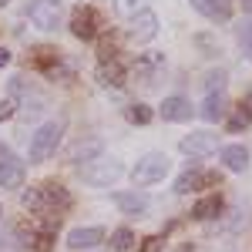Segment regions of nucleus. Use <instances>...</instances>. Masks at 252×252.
<instances>
[{
  "label": "nucleus",
  "instance_id": "nucleus-25",
  "mask_svg": "<svg viewBox=\"0 0 252 252\" xmlns=\"http://www.w3.org/2000/svg\"><path fill=\"white\" fill-rule=\"evenodd\" d=\"M195 44H198V47H202V54H205V58H212V54H219V40L212 37V34H195Z\"/></svg>",
  "mask_w": 252,
  "mask_h": 252
},
{
  "label": "nucleus",
  "instance_id": "nucleus-26",
  "mask_svg": "<svg viewBox=\"0 0 252 252\" xmlns=\"http://www.w3.org/2000/svg\"><path fill=\"white\" fill-rule=\"evenodd\" d=\"M128 118H131L135 125H148V121H152V108H148V104H131V108H128Z\"/></svg>",
  "mask_w": 252,
  "mask_h": 252
},
{
  "label": "nucleus",
  "instance_id": "nucleus-31",
  "mask_svg": "<svg viewBox=\"0 0 252 252\" xmlns=\"http://www.w3.org/2000/svg\"><path fill=\"white\" fill-rule=\"evenodd\" d=\"M7 64H10V51H7V47H0V67H7Z\"/></svg>",
  "mask_w": 252,
  "mask_h": 252
},
{
  "label": "nucleus",
  "instance_id": "nucleus-13",
  "mask_svg": "<svg viewBox=\"0 0 252 252\" xmlns=\"http://www.w3.org/2000/svg\"><path fill=\"white\" fill-rule=\"evenodd\" d=\"M219 155H222V165H225L229 172H246V165H249V152H246V145H225Z\"/></svg>",
  "mask_w": 252,
  "mask_h": 252
},
{
  "label": "nucleus",
  "instance_id": "nucleus-11",
  "mask_svg": "<svg viewBox=\"0 0 252 252\" xmlns=\"http://www.w3.org/2000/svg\"><path fill=\"white\" fill-rule=\"evenodd\" d=\"M115 205L125 215H145L152 202H148V195H141V192H118L115 195Z\"/></svg>",
  "mask_w": 252,
  "mask_h": 252
},
{
  "label": "nucleus",
  "instance_id": "nucleus-18",
  "mask_svg": "<svg viewBox=\"0 0 252 252\" xmlns=\"http://www.w3.org/2000/svg\"><path fill=\"white\" fill-rule=\"evenodd\" d=\"M225 108H229V101L222 94H209L205 104H202V118H205V121H222V118H225Z\"/></svg>",
  "mask_w": 252,
  "mask_h": 252
},
{
  "label": "nucleus",
  "instance_id": "nucleus-4",
  "mask_svg": "<svg viewBox=\"0 0 252 252\" xmlns=\"http://www.w3.org/2000/svg\"><path fill=\"white\" fill-rule=\"evenodd\" d=\"M27 17L37 31H54L61 20V0H34L27 7Z\"/></svg>",
  "mask_w": 252,
  "mask_h": 252
},
{
  "label": "nucleus",
  "instance_id": "nucleus-22",
  "mask_svg": "<svg viewBox=\"0 0 252 252\" xmlns=\"http://www.w3.org/2000/svg\"><path fill=\"white\" fill-rule=\"evenodd\" d=\"M111 249H118V252L135 249V232L131 229H115L111 232Z\"/></svg>",
  "mask_w": 252,
  "mask_h": 252
},
{
  "label": "nucleus",
  "instance_id": "nucleus-34",
  "mask_svg": "<svg viewBox=\"0 0 252 252\" xmlns=\"http://www.w3.org/2000/svg\"><path fill=\"white\" fill-rule=\"evenodd\" d=\"M175 252H192V246H189V242H185V246H178V249Z\"/></svg>",
  "mask_w": 252,
  "mask_h": 252
},
{
  "label": "nucleus",
  "instance_id": "nucleus-9",
  "mask_svg": "<svg viewBox=\"0 0 252 252\" xmlns=\"http://www.w3.org/2000/svg\"><path fill=\"white\" fill-rule=\"evenodd\" d=\"M101 239H104V229H97V225H81V229H71V235H67V246L71 249H94V246H101Z\"/></svg>",
  "mask_w": 252,
  "mask_h": 252
},
{
  "label": "nucleus",
  "instance_id": "nucleus-5",
  "mask_svg": "<svg viewBox=\"0 0 252 252\" xmlns=\"http://www.w3.org/2000/svg\"><path fill=\"white\" fill-rule=\"evenodd\" d=\"M215 148H219V135H212V131H192V135H185L178 141V152L192 158H205L212 155Z\"/></svg>",
  "mask_w": 252,
  "mask_h": 252
},
{
  "label": "nucleus",
  "instance_id": "nucleus-36",
  "mask_svg": "<svg viewBox=\"0 0 252 252\" xmlns=\"http://www.w3.org/2000/svg\"><path fill=\"white\" fill-rule=\"evenodd\" d=\"M7 3H10V0H0V7H7Z\"/></svg>",
  "mask_w": 252,
  "mask_h": 252
},
{
  "label": "nucleus",
  "instance_id": "nucleus-23",
  "mask_svg": "<svg viewBox=\"0 0 252 252\" xmlns=\"http://www.w3.org/2000/svg\"><path fill=\"white\" fill-rule=\"evenodd\" d=\"M225 81H229L225 71H209V74H205V91H209V94H222Z\"/></svg>",
  "mask_w": 252,
  "mask_h": 252
},
{
  "label": "nucleus",
  "instance_id": "nucleus-17",
  "mask_svg": "<svg viewBox=\"0 0 252 252\" xmlns=\"http://www.w3.org/2000/svg\"><path fill=\"white\" fill-rule=\"evenodd\" d=\"M219 212H222V198H219V195H209V198H202V202L192 209V219H198V222H209V219H215Z\"/></svg>",
  "mask_w": 252,
  "mask_h": 252
},
{
  "label": "nucleus",
  "instance_id": "nucleus-30",
  "mask_svg": "<svg viewBox=\"0 0 252 252\" xmlns=\"http://www.w3.org/2000/svg\"><path fill=\"white\" fill-rule=\"evenodd\" d=\"M37 252H51V235H37Z\"/></svg>",
  "mask_w": 252,
  "mask_h": 252
},
{
  "label": "nucleus",
  "instance_id": "nucleus-29",
  "mask_svg": "<svg viewBox=\"0 0 252 252\" xmlns=\"http://www.w3.org/2000/svg\"><path fill=\"white\" fill-rule=\"evenodd\" d=\"M138 252H161V239H158V235H152V239H148V242H145Z\"/></svg>",
  "mask_w": 252,
  "mask_h": 252
},
{
  "label": "nucleus",
  "instance_id": "nucleus-7",
  "mask_svg": "<svg viewBox=\"0 0 252 252\" xmlns=\"http://www.w3.org/2000/svg\"><path fill=\"white\" fill-rule=\"evenodd\" d=\"M101 24V17H97L94 7H74V17H71V34L81 40H94L97 37V27Z\"/></svg>",
  "mask_w": 252,
  "mask_h": 252
},
{
  "label": "nucleus",
  "instance_id": "nucleus-1",
  "mask_svg": "<svg viewBox=\"0 0 252 252\" xmlns=\"http://www.w3.org/2000/svg\"><path fill=\"white\" fill-rule=\"evenodd\" d=\"M61 135H64V121L40 125L37 131H34V138H31V161H44V158L54 155L61 145Z\"/></svg>",
  "mask_w": 252,
  "mask_h": 252
},
{
  "label": "nucleus",
  "instance_id": "nucleus-28",
  "mask_svg": "<svg viewBox=\"0 0 252 252\" xmlns=\"http://www.w3.org/2000/svg\"><path fill=\"white\" fill-rule=\"evenodd\" d=\"M246 121H249L246 111H242V115H235V118H229V131H242V128H246Z\"/></svg>",
  "mask_w": 252,
  "mask_h": 252
},
{
  "label": "nucleus",
  "instance_id": "nucleus-24",
  "mask_svg": "<svg viewBox=\"0 0 252 252\" xmlns=\"http://www.w3.org/2000/svg\"><path fill=\"white\" fill-rule=\"evenodd\" d=\"M118 14H125V17H138L141 10H145V0H115Z\"/></svg>",
  "mask_w": 252,
  "mask_h": 252
},
{
  "label": "nucleus",
  "instance_id": "nucleus-2",
  "mask_svg": "<svg viewBox=\"0 0 252 252\" xmlns=\"http://www.w3.org/2000/svg\"><path fill=\"white\" fill-rule=\"evenodd\" d=\"M168 172H172V161L161 155V152H148L145 158H138L131 178H135V185H155V182H161Z\"/></svg>",
  "mask_w": 252,
  "mask_h": 252
},
{
  "label": "nucleus",
  "instance_id": "nucleus-12",
  "mask_svg": "<svg viewBox=\"0 0 252 252\" xmlns=\"http://www.w3.org/2000/svg\"><path fill=\"white\" fill-rule=\"evenodd\" d=\"M161 118L165 121H189L192 118V101H185V97H165V104H161Z\"/></svg>",
  "mask_w": 252,
  "mask_h": 252
},
{
  "label": "nucleus",
  "instance_id": "nucleus-14",
  "mask_svg": "<svg viewBox=\"0 0 252 252\" xmlns=\"http://www.w3.org/2000/svg\"><path fill=\"white\" fill-rule=\"evenodd\" d=\"M161 67H165V54H158V51H145V54H138V61H135L138 78H155Z\"/></svg>",
  "mask_w": 252,
  "mask_h": 252
},
{
  "label": "nucleus",
  "instance_id": "nucleus-19",
  "mask_svg": "<svg viewBox=\"0 0 252 252\" xmlns=\"http://www.w3.org/2000/svg\"><path fill=\"white\" fill-rule=\"evenodd\" d=\"M101 152H104V141H101V138H88V141H81L78 148H74V161H78V165H84V161L97 158Z\"/></svg>",
  "mask_w": 252,
  "mask_h": 252
},
{
  "label": "nucleus",
  "instance_id": "nucleus-20",
  "mask_svg": "<svg viewBox=\"0 0 252 252\" xmlns=\"http://www.w3.org/2000/svg\"><path fill=\"white\" fill-rule=\"evenodd\" d=\"M235 37H239V47H242V58L252 61V20H242L235 27Z\"/></svg>",
  "mask_w": 252,
  "mask_h": 252
},
{
  "label": "nucleus",
  "instance_id": "nucleus-32",
  "mask_svg": "<svg viewBox=\"0 0 252 252\" xmlns=\"http://www.w3.org/2000/svg\"><path fill=\"white\" fill-rule=\"evenodd\" d=\"M242 111H246V118H252V94H246V101H242Z\"/></svg>",
  "mask_w": 252,
  "mask_h": 252
},
{
  "label": "nucleus",
  "instance_id": "nucleus-16",
  "mask_svg": "<svg viewBox=\"0 0 252 252\" xmlns=\"http://www.w3.org/2000/svg\"><path fill=\"white\" fill-rule=\"evenodd\" d=\"M192 7L198 14H205L209 20H229V3L225 0H192Z\"/></svg>",
  "mask_w": 252,
  "mask_h": 252
},
{
  "label": "nucleus",
  "instance_id": "nucleus-27",
  "mask_svg": "<svg viewBox=\"0 0 252 252\" xmlns=\"http://www.w3.org/2000/svg\"><path fill=\"white\" fill-rule=\"evenodd\" d=\"M17 115V101L14 97H3L0 101V121H7V118H14Z\"/></svg>",
  "mask_w": 252,
  "mask_h": 252
},
{
  "label": "nucleus",
  "instance_id": "nucleus-33",
  "mask_svg": "<svg viewBox=\"0 0 252 252\" xmlns=\"http://www.w3.org/2000/svg\"><path fill=\"white\" fill-rule=\"evenodd\" d=\"M242 7H246V14H252V0H242Z\"/></svg>",
  "mask_w": 252,
  "mask_h": 252
},
{
  "label": "nucleus",
  "instance_id": "nucleus-6",
  "mask_svg": "<svg viewBox=\"0 0 252 252\" xmlns=\"http://www.w3.org/2000/svg\"><path fill=\"white\" fill-rule=\"evenodd\" d=\"M24 185V161L7 145H0V189H17Z\"/></svg>",
  "mask_w": 252,
  "mask_h": 252
},
{
  "label": "nucleus",
  "instance_id": "nucleus-35",
  "mask_svg": "<svg viewBox=\"0 0 252 252\" xmlns=\"http://www.w3.org/2000/svg\"><path fill=\"white\" fill-rule=\"evenodd\" d=\"M0 249H7V235L0 232Z\"/></svg>",
  "mask_w": 252,
  "mask_h": 252
},
{
  "label": "nucleus",
  "instance_id": "nucleus-3",
  "mask_svg": "<svg viewBox=\"0 0 252 252\" xmlns=\"http://www.w3.org/2000/svg\"><path fill=\"white\" fill-rule=\"evenodd\" d=\"M121 172H125V165L118 158H104V161L84 168V182L94 185V189H104V185H115L118 178H121Z\"/></svg>",
  "mask_w": 252,
  "mask_h": 252
},
{
  "label": "nucleus",
  "instance_id": "nucleus-8",
  "mask_svg": "<svg viewBox=\"0 0 252 252\" xmlns=\"http://www.w3.org/2000/svg\"><path fill=\"white\" fill-rule=\"evenodd\" d=\"M205 185H222L219 172H198V168H189V172L178 175L175 192H178V195H189V192H195V189H205Z\"/></svg>",
  "mask_w": 252,
  "mask_h": 252
},
{
  "label": "nucleus",
  "instance_id": "nucleus-15",
  "mask_svg": "<svg viewBox=\"0 0 252 252\" xmlns=\"http://www.w3.org/2000/svg\"><path fill=\"white\" fill-rule=\"evenodd\" d=\"M97 84H101V88H121V84H125V67H121L118 61H104V64L97 67Z\"/></svg>",
  "mask_w": 252,
  "mask_h": 252
},
{
  "label": "nucleus",
  "instance_id": "nucleus-21",
  "mask_svg": "<svg viewBox=\"0 0 252 252\" xmlns=\"http://www.w3.org/2000/svg\"><path fill=\"white\" fill-rule=\"evenodd\" d=\"M24 209H31V212H47L44 189H27V192H24Z\"/></svg>",
  "mask_w": 252,
  "mask_h": 252
},
{
  "label": "nucleus",
  "instance_id": "nucleus-10",
  "mask_svg": "<svg viewBox=\"0 0 252 252\" xmlns=\"http://www.w3.org/2000/svg\"><path fill=\"white\" fill-rule=\"evenodd\" d=\"M158 34V14H152V10H141L138 17H131V37L135 40H152Z\"/></svg>",
  "mask_w": 252,
  "mask_h": 252
}]
</instances>
